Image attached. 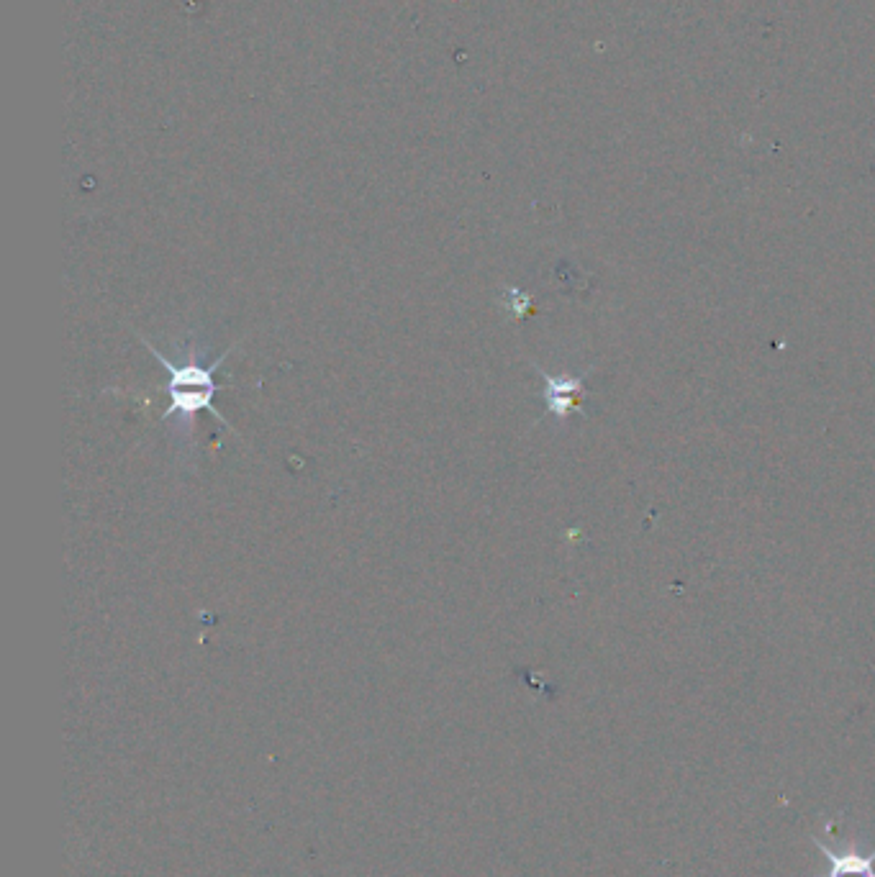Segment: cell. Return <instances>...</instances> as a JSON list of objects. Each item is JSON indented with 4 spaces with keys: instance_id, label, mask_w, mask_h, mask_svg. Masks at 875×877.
I'll return each mask as SVG.
<instances>
[{
    "instance_id": "1",
    "label": "cell",
    "mask_w": 875,
    "mask_h": 877,
    "mask_svg": "<svg viewBox=\"0 0 875 877\" xmlns=\"http://www.w3.org/2000/svg\"><path fill=\"white\" fill-rule=\"evenodd\" d=\"M139 339H142L144 347H149V352H152L154 360L160 362V365L167 370V375H170V380H167V393H170V408H167V411H165V418L183 416V418H188L190 424H193V416H196V413L208 411L213 418H216V421H219V424H224L226 429H231L229 421H226V418L221 416V413L216 411V408H213V395H216V383H213V372H216L221 365H224L226 357H229V354L234 352V349H237L239 344H234V347L226 349V352L221 354V357H216V362H211V365H208V367H201V365L175 367L170 360H167L165 354L157 352V349H154L152 344H149L147 339H144V336H139Z\"/></svg>"
},
{
    "instance_id": "3",
    "label": "cell",
    "mask_w": 875,
    "mask_h": 877,
    "mask_svg": "<svg viewBox=\"0 0 875 877\" xmlns=\"http://www.w3.org/2000/svg\"><path fill=\"white\" fill-rule=\"evenodd\" d=\"M547 390H544V403H547V413L557 418L568 416L570 406L575 403V398L583 390V377H552L547 372H542Z\"/></svg>"
},
{
    "instance_id": "2",
    "label": "cell",
    "mask_w": 875,
    "mask_h": 877,
    "mask_svg": "<svg viewBox=\"0 0 875 877\" xmlns=\"http://www.w3.org/2000/svg\"><path fill=\"white\" fill-rule=\"evenodd\" d=\"M811 844L822 852L827 867L801 877H875V847L860 849L858 842L834 847L832 842H824V836L819 834H811Z\"/></svg>"
}]
</instances>
